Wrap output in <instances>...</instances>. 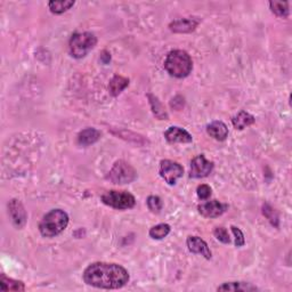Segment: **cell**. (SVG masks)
<instances>
[{
  "mask_svg": "<svg viewBox=\"0 0 292 292\" xmlns=\"http://www.w3.org/2000/svg\"><path fill=\"white\" fill-rule=\"evenodd\" d=\"M83 279L88 285L99 289H120L128 283L129 274L120 265L95 262L87 267Z\"/></svg>",
  "mask_w": 292,
  "mask_h": 292,
  "instance_id": "obj_1",
  "label": "cell"
},
{
  "mask_svg": "<svg viewBox=\"0 0 292 292\" xmlns=\"http://www.w3.org/2000/svg\"><path fill=\"white\" fill-rule=\"evenodd\" d=\"M69 224V216L65 211L55 209L49 211L41 220L39 231L46 237L56 236L64 231Z\"/></svg>",
  "mask_w": 292,
  "mask_h": 292,
  "instance_id": "obj_2",
  "label": "cell"
},
{
  "mask_svg": "<svg viewBox=\"0 0 292 292\" xmlns=\"http://www.w3.org/2000/svg\"><path fill=\"white\" fill-rule=\"evenodd\" d=\"M165 68L170 76L185 78L189 76L193 68L189 54L184 51L170 52L165 61Z\"/></svg>",
  "mask_w": 292,
  "mask_h": 292,
  "instance_id": "obj_3",
  "label": "cell"
},
{
  "mask_svg": "<svg viewBox=\"0 0 292 292\" xmlns=\"http://www.w3.org/2000/svg\"><path fill=\"white\" fill-rule=\"evenodd\" d=\"M96 43H97V39H96L94 33H74L70 40L69 46L71 55L76 58L85 57L95 47Z\"/></svg>",
  "mask_w": 292,
  "mask_h": 292,
  "instance_id": "obj_4",
  "label": "cell"
},
{
  "mask_svg": "<svg viewBox=\"0 0 292 292\" xmlns=\"http://www.w3.org/2000/svg\"><path fill=\"white\" fill-rule=\"evenodd\" d=\"M137 178V173L132 167L124 161L115 162L107 175V179L114 184H129Z\"/></svg>",
  "mask_w": 292,
  "mask_h": 292,
  "instance_id": "obj_5",
  "label": "cell"
},
{
  "mask_svg": "<svg viewBox=\"0 0 292 292\" xmlns=\"http://www.w3.org/2000/svg\"><path fill=\"white\" fill-rule=\"evenodd\" d=\"M102 201L110 206L114 209L124 210V209H130L135 206L136 200L133 198V195L127 192H119V191H110L105 193L102 197Z\"/></svg>",
  "mask_w": 292,
  "mask_h": 292,
  "instance_id": "obj_6",
  "label": "cell"
},
{
  "mask_svg": "<svg viewBox=\"0 0 292 292\" xmlns=\"http://www.w3.org/2000/svg\"><path fill=\"white\" fill-rule=\"evenodd\" d=\"M184 170L183 167L177 162L164 160L160 164V175L169 185H175L179 178L183 176Z\"/></svg>",
  "mask_w": 292,
  "mask_h": 292,
  "instance_id": "obj_7",
  "label": "cell"
},
{
  "mask_svg": "<svg viewBox=\"0 0 292 292\" xmlns=\"http://www.w3.org/2000/svg\"><path fill=\"white\" fill-rule=\"evenodd\" d=\"M214 169V164L208 161L204 156H198L191 162V173L192 178H203L209 175Z\"/></svg>",
  "mask_w": 292,
  "mask_h": 292,
  "instance_id": "obj_8",
  "label": "cell"
},
{
  "mask_svg": "<svg viewBox=\"0 0 292 292\" xmlns=\"http://www.w3.org/2000/svg\"><path fill=\"white\" fill-rule=\"evenodd\" d=\"M8 209H10V215L15 227L22 228L27 223V212L24 210L22 203L19 200H12L8 203Z\"/></svg>",
  "mask_w": 292,
  "mask_h": 292,
  "instance_id": "obj_9",
  "label": "cell"
},
{
  "mask_svg": "<svg viewBox=\"0 0 292 292\" xmlns=\"http://www.w3.org/2000/svg\"><path fill=\"white\" fill-rule=\"evenodd\" d=\"M227 209L226 204L220 203L219 201H209L199 206L200 214L208 218H216V217L222 216Z\"/></svg>",
  "mask_w": 292,
  "mask_h": 292,
  "instance_id": "obj_10",
  "label": "cell"
},
{
  "mask_svg": "<svg viewBox=\"0 0 292 292\" xmlns=\"http://www.w3.org/2000/svg\"><path fill=\"white\" fill-rule=\"evenodd\" d=\"M165 137L169 143H191L193 140V137L189 131L179 127H170L165 132Z\"/></svg>",
  "mask_w": 292,
  "mask_h": 292,
  "instance_id": "obj_11",
  "label": "cell"
},
{
  "mask_svg": "<svg viewBox=\"0 0 292 292\" xmlns=\"http://www.w3.org/2000/svg\"><path fill=\"white\" fill-rule=\"evenodd\" d=\"M187 247H189L191 252L202 254L206 259H210L211 258V251L208 244L198 236H190L187 239Z\"/></svg>",
  "mask_w": 292,
  "mask_h": 292,
  "instance_id": "obj_12",
  "label": "cell"
},
{
  "mask_svg": "<svg viewBox=\"0 0 292 292\" xmlns=\"http://www.w3.org/2000/svg\"><path fill=\"white\" fill-rule=\"evenodd\" d=\"M199 26V21L195 19H182L170 24V30L177 33H187L194 31Z\"/></svg>",
  "mask_w": 292,
  "mask_h": 292,
  "instance_id": "obj_13",
  "label": "cell"
},
{
  "mask_svg": "<svg viewBox=\"0 0 292 292\" xmlns=\"http://www.w3.org/2000/svg\"><path fill=\"white\" fill-rule=\"evenodd\" d=\"M207 132L217 140H225L228 136V128L222 121H214L208 124Z\"/></svg>",
  "mask_w": 292,
  "mask_h": 292,
  "instance_id": "obj_14",
  "label": "cell"
},
{
  "mask_svg": "<svg viewBox=\"0 0 292 292\" xmlns=\"http://www.w3.org/2000/svg\"><path fill=\"white\" fill-rule=\"evenodd\" d=\"M101 138V132L95 128H87L78 136V143L82 146H89Z\"/></svg>",
  "mask_w": 292,
  "mask_h": 292,
  "instance_id": "obj_15",
  "label": "cell"
},
{
  "mask_svg": "<svg viewBox=\"0 0 292 292\" xmlns=\"http://www.w3.org/2000/svg\"><path fill=\"white\" fill-rule=\"evenodd\" d=\"M218 291H256L257 286L252 285L251 283L245 282H229L224 283L223 285L217 287Z\"/></svg>",
  "mask_w": 292,
  "mask_h": 292,
  "instance_id": "obj_16",
  "label": "cell"
},
{
  "mask_svg": "<svg viewBox=\"0 0 292 292\" xmlns=\"http://www.w3.org/2000/svg\"><path fill=\"white\" fill-rule=\"evenodd\" d=\"M233 126L239 130H243L244 128H247L249 126H251L252 123H254V118L253 115H251L248 112L241 111L239 114H236L234 118L232 119Z\"/></svg>",
  "mask_w": 292,
  "mask_h": 292,
  "instance_id": "obj_17",
  "label": "cell"
},
{
  "mask_svg": "<svg viewBox=\"0 0 292 292\" xmlns=\"http://www.w3.org/2000/svg\"><path fill=\"white\" fill-rule=\"evenodd\" d=\"M128 85H129V80L127 78L121 77V76H115L110 81L108 90H110V94L112 96H118L121 91L127 88Z\"/></svg>",
  "mask_w": 292,
  "mask_h": 292,
  "instance_id": "obj_18",
  "label": "cell"
},
{
  "mask_svg": "<svg viewBox=\"0 0 292 292\" xmlns=\"http://www.w3.org/2000/svg\"><path fill=\"white\" fill-rule=\"evenodd\" d=\"M0 285H2V289L4 291H24L26 290V286H24L22 282L8 278L5 276V275H2V278H0Z\"/></svg>",
  "mask_w": 292,
  "mask_h": 292,
  "instance_id": "obj_19",
  "label": "cell"
},
{
  "mask_svg": "<svg viewBox=\"0 0 292 292\" xmlns=\"http://www.w3.org/2000/svg\"><path fill=\"white\" fill-rule=\"evenodd\" d=\"M148 97L150 99V104H151V107L153 110L154 115H156L157 118L160 119V120H167V119H168V114H167L165 107L159 102V99H158L156 96H153L151 94H149Z\"/></svg>",
  "mask_w": 292,
  "mask_h": 292,
  "instance_id": "obj_20",
  "label": "cell"
},
{
  "mask_svg": "<svg viewBox=\"0 0 292 292\" xmlns=\"http://www.w3.org/2000/svg\"><path fill=\"white\" fill-rule=\"evenodd\" d=\"M74 5V2L72 0H62V2H51L48 4L49 6V10L52 11V13L54 14H62L64 13V12L69 11L71 7Z\"/></svg>",
  "mask_w": 292,
  "mask_h": 292,
  "instance_id": "obj_21",
  "label": "cell"
},
{
  "mask_svg": "<svg viewBox=\"0 0 292 292\" xmlns=\"http://www.w3.org/2000/svg\"><path fill=\"white\" fill-rule=\"evenodd\" d=\"M170 233V226L168 224H159L150 229V236L154 240H161Z\"/></svg>",
  "mask_w": 292,
  "mask_h": 292,
  "instance_id": "obj_22",
  "label": "cell"
},
{
  "mask_svg": "<svg viewBox=\"0 0 292 292\" xmlns=\"http://www.w3.org/2000/svg\"><path fill=\"white\" fill-rule=\"evenodd\" d=\"M270 10L279 18H286L289 15V4L286 2H270Z\"/></svg>",
  "mask_w": 292,
  "mask_h": 292,
  "instance_id": "obj_23",
  "label": "cell"
},
{
  "mask_svg": "<svg viewBox=\"0 0 292 292\" xmlns=\"http://www.w3.org/2000/svg\"><path fill=\"white\" fill-rule=\"evenodd\" d=\"M262 214L266 217L267 219H268V222L273 225L274 227H278V223H279V219H278V215L277 212L275 211V209H273L272 206H269L268 203H265L264 206H262Z\"/></svg>",
  "mask_w": 292,
  "mask_h": 292,
  "instance_id": "obj_24",
  "label": "cell"
},
{
  "mask_svg": "<svg viewBox=\"0 0 292 292\" xmlns=\"http://www.w3.org/2000/svg\"><path fill=\"white\" fill-rule=\"evenodd\" d=\"M148 207L154 214H159L162 209V201L159 197L156 195H151L148 198Z\"/></svg>",
  "mask_w": 292,
  "mask_h": 292,
  "instance_id": "obj_25",
  "label": "cell"
},
{
  "mask_svg": "<svg viewBox=\"0 0 292 292\" xmlns=\"http://www.w3.org/2000/svg\"><path fill=\"white\" fill-rule=\"evenodd\" d=\"M214 234L217 239H218L220 242H223V243H225V244H227V243H229V242H231V239H229V235L226 231V228L217 227L215 229Z\"/></svg>",
  "mask_w": 292,
  "mask_h": 292,
  "instance_id": "obj_26",
  "label": "cell"
},
{
  "mask_svg": "<svg viewBox=\"0 0 292 292\" xmlns=\"http://www.w3.org/2000/svg\"><path fill=\"white\" fill-rule=\"evenodd\" d=\"M198 197L199 199H201V200H207V199H209L210 198V195H211V189L208 185H200L198 187Z\"/></svg>",
  "mask_w": 292,
  "mask_h": 292,
  "instance_id": "obj_27",
  "label": "cell"
},
{
  "mask_svg": "<svg viewBox=\"0 0 292 292\" xmlns=\"http://www.w3.org/2000/svg\"><path fill=\"white\" fill-rule=\"evenodd\" d=\"M231 228L235 235V245L236 247H242V245H244L245 240H244V235H243V233H242L241 229L235 227V226H232Z\"/></svg>",
  "mask_w": 292,
  "mask_h": 292,
  "instance_id": "obj_28",
  "label": "cell"
},
{
  "mask_svg": "<svg viewBox=\"0 0 292 292\" xmlns=\"http://www.w3.org/2000/svg\"><path fill=\"white\" fill-rule=\"evenodd\" d=\"M101 60H102V62H103L104 64H107L108 62L111 61V55L107 52H103V55H102Z\"/></svg>",
  "mask_w": 292,
  "mask_h": 292,
  "instance_id": "obj_29",
  "label": "cell"
}]
</instances>
